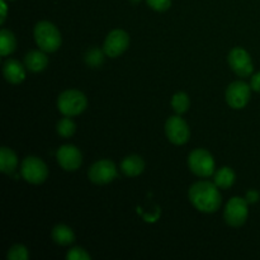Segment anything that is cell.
I'll use <instances>...</instances> for the list:
<instances>
[{
  "label": "cell",
  "mask_w": 260,
  "mask_h": 260,
  "mask_svg": "<svg viewBox=\"0 0 260 260\" xmlns=\"http://www.w3.org/2000/svg\"><path fill=\"white\" fill-rule=\"evenodd\" d=\"M88 177L94 184L103 185L113 182L118 177V172H117V168L113 161H111V160H99V161L94 162L89 168Z\"/></svg>",
  "instance_id": "52a82bcc"
},
{
  "label": "cell",
  "mask_w": 260,
  "mask_h": 260,
  "mask_svg": "<svg viewBox=\"0 0 260 260\" xmlns=\"http://www.w3.org/2000/svg\"><path fill=\"white\" fill-rule=\"evenodd\" d=\"M248 205L246 200L241 197H233L225 206L223 218L226 223L233 228H240L246 222L248 218Z\"/></svg>",
  "instance_id": "8992f818"
},
{
  "label": "cell",
  "mask_w": 260,
  "mask_h": 260,
  "mask_svg": "<svg viewBox=\"0 0 260 260\" xmlns=\"http://www.w3.org/2000/svg\"><path fill=\"white\" fill-rule=\"evenodd\" d=\"M86 106H88L86 96L84 95V93L75 89L65 90L58 95L57 108L66 117H74L83 113Z\"/></svg>",
  "instance_id": "3957f363"
},
{
  "label": "cell",
  "mask_w": 260,
  "mask_h": 260,
  "mask_svg": "<svg viewBox=\"0 0 260 260\" xmlns=\"http://www.w3.org/2000/svg\"><path fill=\"white\" fill-rule=\"evenodd\" d=\"M24 65L32 73H41L45 70L48 65V57L46 56L45 51H30L25 55Z\"/></svg>",
  "instance_id": "5bb4252c"
},
{
  "label": "cell",
  "mask_w": 260,
  "mask_h": 260,
  "mask_svg": "<svg viewBox=\"0 0 260 260\" xmlns=\"http://www.w3.org/2000/svg\"><path fill=\"white\" fill-rule=\"evenodd\" d=\"M188 167L197 177L208 178L215 173V160L207 150L196 149L188 156Z\"/></svg>",
  "instance_id": "277c9868"
},
{
  "label": "cell",
  "mask_w": 260,
  "mask_h": 260,
  "mask_svg": "<svg viewBox=\"0 0 260 260\" xmlns=\"http://www.w3.org/2000/svg\"><path fill=\"white\" fill-rule=\"evenodd\" d=\"M259 198H260L259 192H256V190L253 189V190H249V192L246 193L245 200H246V202L249 203V205H253V203L258 202Z\"/></svg>",
  "instance_id": "484cf974"
},
{
  "label": "cell",
  "mask_w": 260,
  "mask_h": 260,
  "mask_svg": "<svg viewBox=\"0 0 260 260\" xmlns=\"http://www.w3.org/2000/svg\"><path fill=\"white\" fill-rule=\"evenodd\" d=\"M51 236H52V240L61 246L70 245V244H73L75 241V234L66 225L55 226Z\"/></svg>",
  "instance_id": "e0dca14e"
},
{
  "label": "cell",
  "mask_w": 260,
  "mask_h": 260,
  "mask_svg": "<svg viewBox=\"0 0 260 260\" xmlns=\"http://www.w3.org/2000/svg\"><path fill=\"white\" fill-rule=\"evenodd\" d=\"M66 259L68 260H89L90 255L86 253V250L81 248H73L68 251L66 254Z\"/></svg>",
  "instance_id": "cb8c5ba5"
},
{
  "label": "cell",
  "mask_w": 260,
  "mask_h": 260,
  "mask_svg": "<svg viewBox=\"0 0 260 260\" xmlns=\"http://www.w3.org/2000/svg\"><path fill=\"white\" fill-rule=\"evenodd\" d=\"M235 173L231 168L223 167L221 169H218L217 172L215 173V178H213V182L221 189H229L234 185L235 183Z\"/></svg>",
  "instance_id": "ac0fdd59"
},
{
  "label": "cell",
  "mask_w": 260,
  "mask_h": 260,
  "mask_svg": "<svg viewBox=\"0 0 260 260\" xmlns=\"http://www.w3.org/2000/svg\"><path fill=\"white\" fill-rule=\"evenodd\" d=\"M17 47V40L9 29H2L0 32V55L8 56L13 53Z\"/></svg>",
  "instance_id": "d6986e66"
},
{
  "label": "cell",
  "mask_w": 260,
  "mask_h": 260,
  "mask_svg": "<svg viewBox=\"0 0 260 260\" xmlns=\"http://www.w3.org/2000/svg\"><path fill=\"white\" fill-rule=\"evenodd\" d=\"M20 174L30 184H42L48 177V168L40 157L28 156L22 161Z\"/></svg>",
  "instance_id": "5b68a950"
},
{
  "label": "cell",
  "mask_w": 260,
  "mask_h": 260,
  "mask_svg": "<svg viewBox=\"0 0 260 260\" xmlns=\"http://www.w3.org/2000/svg\"><path fill=\"white\" fill-rule=\"evenodd\" d=\"M57 161L60 167L66 172H75L83 162V155L80 150L74 145H62L57 150Z\"/></svg>",
  "instance_id": "7c38bea8"
},
{
  "label": "cell",
  "mask_w": 260,
  "mask_h": 260,
  "mask_svg": "<svg viewBox=\"0 0 260 260\" xmlns=\"http://www.w3.org/2000/svg\"><path fill=\"white\" fill-rule=\"evenodd\" d=\"M56 129H57V134L60 135L61 137L68 139V137H71L74 134H75L76 124L70 117H66V118H62L58 121Z\"/></svg>",
  "instance_id": "7402d4cb"
},
{
  "label": "cell",
  "mask_w": 260,
  "mask_h": 260,
  "mask_svg": "<svg viewBox=\"0 0 260 260\" xmlns=\"http://www.w3.org/2000/svg\"><path fill=\"white\" fill-rule=\"evenodd\" d=\"M215 183L202 180L189 188V201L198 211L205 213L216 212L221 207L222 198Z\"/></svg>",
  "instance_id": "6da1fadb"
},
{
  "label": "cell",
  "mask_w": 260,
  "mask_h": 260,
  "mask_svg": "<svg viewBox=\"0 0 260 260\" xmlns=\"http://www.w3.org/2000/svg\"><path fill=\"white\" fill-rule=\"evenodd\" d=\"M147 5L156 12H165L172 7V0H146Z\"/></svg>",
  "instance_id": "d4e9b609"
},
{
  "label": "cell",
  "mask_w": 260,
  "mask_h": 260,
  "mask_svg": "<svg viewBox=\"0 0 260 260\" xmlns=\"http://www.w3.org/2000/svg\"><path fill=\"white\" fill-rule=\"evenodd\" d=\"M190 106L189 96L184 93V91H178L177 94H174L172 98V107L175 111V113L183 114L188 111Z\"/></svg>",
  "instance_id": "ffe728a7"
},
{
  "label": "cell",
  "mask_w": 260,
  "mask_h": 260,
  "mask_svg": "<svg viewBox=\"0 0 260 260\" xmlns=\"http://www.w3.org/2000/svg\"><path fill=\"white\" fill-rule=\"evenodd\" d=\"M250 86L254 91H258V93H260V73L254 74V75L251 76Z\"/></svg>",
  "instance_id": "4316f807"
},
{
  "label": "cell",
  "mask_w": 260,
  "mask_h": 260,
  "mask_svg": "<svg viewBox=\"0 0 260 260\" xmlns=\"http://www.w3.org/2000/svg\"><path fill=\"white\" fill-rule=\"evenodd\" d=\"M18 157L15 152L9 147H2L0 150V170L4 174L13 175L17 172Z\"/></svg>",
  "instance_id": "2e32d148"
},
{
  "label": "cell",
  "mask_w": 260,
  "mask_h": 260,
  "mask_svg": "<svg viewBox=\"0 0 260 260\" xmlns=\"http://www.w3.org/2000/svg\"><path fill=\"white\" fill-rule=\"evenodd\" d=\"M132 2H136L137 3V2H140V0H132Z\"/></svg>",
  "instance_id": "f1b7e54d"
},
{
  "label": "cell",
  "mask_w": 260,
  "mask_h": 260,
  "mask_svg": "<svg viewBox=\"0 0 260 260\" xmlns=\"http://www.w3.org/2000/svg\"><path fill=\"white\" fill-rule=\"evenodd\" d=\"M28 250L23 245H14L8 251V259L9 260H27L28 259Z\"/></svg>",
  "instance_id": "603a6c76"
},
{
  "label": "cell",
  "mask_w": 260,
  "mask_h": 260,
  "mask_svg": "<svg viewBox=\"0 0 260 260\" xmlns=\"http://www.w3.org/2000/svg\"><path fill=\"white\" fill-rule=\"evenodd\" d=\"M35 40L38 47L45 52H55L62 43L60 30L55 24L47 20H42L36 24Z\"/></svg>",
  "instance_id": "7a4b0ae2"
},
{
  "label": "cell",
  "mask_w": 260,
  "mask_h": 260,
  "mask_svg": "<svg viewBox=\"0 0 260 260\" xmlns=\"http://www.w3.org/2000/svg\"><path fill=\"white\" fill-rule=\"evenodd\" d=\"M165 134L172 144L184 145L190 137L189 127L187 122L179 116H172L165 123Z\"/></svg>",
  "instance_id": "30bf717a"
},
{
  "label": "cell",
  "mask_w": 260,
  "mask_h": 260,
  "mask_svg": "<svg viewBox=\"0 0 260 260\" xmlns=\"http://www.w3.org/2000/svg\"><path fill=\"white\" fill-rule=\"evenodd\" d=\"M3 74L8 83L20 84L25 79V70L22 63L14 58H9L5 61L3 66Z\"/></svg>",
  "instance_id": "4fadbf2b"
},
{
  "label": "cell",
  "mask_w": 260,
  "mask_h": 260,
  "mask_svg": "<svg viewBox=\"0 0 260 260\" xmlns=\"http://www.w3.org/2000/svg\"><path fill=\"white\" fill-rule=\"evenodd\" d=\"M0 4H2V19H0V23L3 24L5 22V18H7V4H5V0H2Z\"/></svg>",
  "instance_id": "83f0119b"
},
{
  "label": "cell",
  "mask_w": 260,
  "mask_h": 260,
  "mask_svg": "<svg viewBox=\"0 0 260 260\" xmlns=\"http://www.w3.org/2000/svg\"><path fill=\"white\" fill-rule=\"evenodd\" d=\"M251 86L245 81H234L226 89V102L234 109H241L246 107L250 101Z\"/></svg>",
  "instance_id": "9c48e42d"
},
{
  "label": "cell",
  "mask_w": 260,
  "mask_h": 260,
  "mask_svg": "<svg viewBox=\"0 0 260 260\" xmlns=\"http://www.w3.org/2000/svg\"><path fill=\"white\" fill-rule=\"evenodd\" d=\"M104 50L98 47H91L85 53V62L90 68H99L104 62Z\"/></svg>",
  "instance_id": "44dd1931"
},
{
  "label": "cell",
  "mask_w": 260,
  "mask_h": 260,
  "mask_svg": "<svg viewBox=\"0 0 260 260\" xmlns=\"http://www.w3.org/2000/svg\"><path fill=\"white\" fill-rule=\"evenodd\" d=\"M121 169L127 177H137L145 169V162L139 155H128L121 162Z\"/></svg>",
  "instance_id": "9a60e30c"
},
{
  "label": "cell",
  "mask_w": 260,
  "mask_h": 260,
  "mask_svg": "<svg viewBox=\"0 0 260 260\" xmlns=\"http://www.w3.org/2000/svg\"><path fill=\"white\" fill-rule=\"evenodd\" d=\"M129 46L128 33L122 29H114L108 33L104 41L103 50L108 57H118Z\"/></svg>",
  "instance_id": "8fae6325"
},
{
  "label": "cell",
  "mask_w": 260,
  "mask_h": 260,
  "mask_svg": "<svg viewBox=\"0 0 260 260\" xmlns=\"http://www.w3.org/2000/svg\"><path fill=\"white\" fill-rule=\"evenodd\" d=\"M228 60L231 70L236 75L241 76V78H248V76H250L253 74V61H251V57L248 51H245L244 48L236 47L234 50H231L230 53H229Z\"/></svg>",
  "instance_id": "ba28073f"
}]
</instances>
